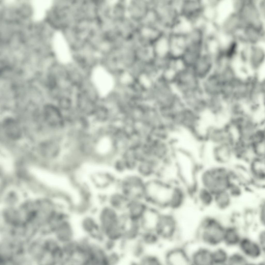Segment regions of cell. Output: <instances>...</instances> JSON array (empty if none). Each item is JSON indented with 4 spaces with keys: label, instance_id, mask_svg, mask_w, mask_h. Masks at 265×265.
<instances>
[{
    "label": "cell",
    "instance_id": "22",
    "mask_svg": "<svg viewBox=\"0 0 265 265\" xmlns=\"http://www.w3.org/2000/svg\"><path fill=\"white\" fill-rule=\"evenodd\" d=\"M183 104L203 117L209 112L207 98L201 92L182 98Z\"/></svg>",
    "mask_w": 265,
    "mask_h": 265
},
{
    "label": "cell",
    "instance_id": "3",
    "mask_svg": "<svg viewBox=\"0 0 265 265\" xmlns=\"http://www.w3.org/2000/svg\"><path fill=\"white\" fill-rule=\"evenodd\" d=\"M226 225L214 215L205 216L199 222L195 233L197 242L211 248L222 245Z\"/></svg>",
    "mask_w": 265,
    "mask_h": 265
},
{
    "label": "cell",
    "instance_id": "20",
    "mask_svg": "<svg viewBox=\"0 0 265 265\" xmlns=\"http://www.w3.org/2000/svg\"><path fill=\"white\" fill-rule=\"evenodd\" d=\"M247 164L253 184L263 187L265 184V158L255 157Z\"/></svg>",
    "mask_w": 265,
    "mask_h": 265
},
{
    "label": "cell",
    "instance_id": "15",
    "mask_svg": "<svg viewBox=\"0 0 265 265\" xmlns=\"http://www.w3.org/2000/svg\"><path fill=\"white\" fill-rule=\"evenodd\" d=\"M154 6L159 17L160 27L169 32L178 17L179 15L173 8L170 0H160Z\"/></svg>",
    "mask_w": 265,
    "mask_h": 265
},
{
    "label": "cell",
    "instance_id": "47",
    "mask_svg": "<svg viewBox=\"0 0 265 265\" xmlns=\"http://www.w3.org/2000/svg\"><path fill=\"white\" fill-rule=\"evenodd\" d=\"M250 264L247 258L238 249L230 252L227 265H246Z\"/></svg>",
    "mask_w": 265,
    "mask_h": 265
},
{
    "label": "cell",
    "instance_id": "27",
    "mask_svg": "<svg viewBox=\"0 0 265 265\" xmlns=\"http://www.w3.org/2000/svg\"><path fill=\"white\" fill-rule=\"evenodd\" d=\"M148 206V205L144 199L131 200L125 211L122 213L129 220L139 222Z\"/></svg>",
    "mask_w": 265,
    "mask_h": 265
},
{
    "label": "cell",
    "instance_id": "10",
    "mask_svg": "<svg viewBox=\"0 0 265 265\" xmlns=\"http://www.w3.org/2000/svg\"><path fill=\"white\" fill-rule=\"evenodd\" d=\"M237 248L250 264L261 262L264 258L265 250L255 238L250 236L244 235Z\"/></svg>",
    "mask_w": 265,
    "mask_h": 265
},
{
    "label": "cell",
    "instance_id": "8",
    "mask_svg": "<svg viewBox=\"0 0 265 265\" xmlns=\"http://www.w3.org/2000/svg\"><path fill=\"white\" fill-rule=\"evenodd\" d=\"M205 149V154L212 163L211 165L227 166L236 160V147L231 143L207 144Z\"/></svg>",
    "mask_w": 265,
    "mask_h": 265
},
{
    "label": "cell",
    "instance_id": "19",
    "mask_svg": "<svg viewBox=\"0 0 265 265\" xmlns=\"http://www.w3.org/2000/svg\"><path fill=\"white\" fill-rule=\"evenodd\" d=\"M215 60L214 56L204 52L191 68L201 80L214 71Z\"/></svg>",
    "mask_w": 265,
    "mask_h": 265
},
{
    "label": "cell",
    "instance_id": "17",
    "mask_svg": "<svg viewBox=\"0 0 265 265\" xmlns=\"http://www.w3.org/2000/svg\"><path fill=\"white\" fill-rule=\"evenodd\" d=\"M166 265H191L189 254L186 246H176L169 249L162 260Z\"/></svg>",
    "mask_w": 265,
    "mask_h": 265
},
{
    "label": "cell",
    "instance_id": "43",
    "mask_svg": "<svg viewBox=\"0 0 265 265\" xmlns=\"http://www.w3.org/2000/svg\"><path fill=\"white\" fill-rule=\"evenodd\" d=\"M136 82L141 88L145 91L153 89L154 80L149 73L145 71L140 72L136 78Z\"/></svg>",
    "mask_w": 265,
    "mask_h": 265
},
{
    "label": "cell",
    "instance_id": "34",
    "mask_svg": "<svg viewBox=\"0 0 265 265\" xmlns=\"http://www.w3.org/2000/svg\"><path fill=\"white\" fill-rule=\"evenodd\" d=\"M195 193L196 199L198 204L204 208L213 205L214 194L209 190L196 186L193 191Z\"/></svg>",
    "mask_w": 265,
    "mask_h": 265
},
{
    "label": "cell",
    "instance_id": "46",
    "mask_svg": "<svg viewBox=\"0 0 265 265\" xmlns=\"http://www.w3.org/2000/svg\"><path fill=\"white\" fill-rule=\"evenodd\" d=\"M141 24L159 27V20L158 12L154 7H149L140 21Z\"/></svg>",
    "mask_w": 265,
    "mask_h": 265
},
{
    "label": "cell",
    "instance_id": "31",
    "mask_svg": "<svg viewBox=\"0 0 265 265\" xmlns=\"http://www.w3.org/2000/svg\"><path fill=\"white\" fill-rule=\"evenodd\" d=\"M130 201L116 188L108 196L106 203L119 212L122 213L125 210Z\"/></svg>",
    "mask_w": 265,
    "mask_h": 265
},
{
    "label": "cell",
    "instance_id": "14",
    "mask_svg": "<svg viewBox=\"0 0 265 265\" xmlns=\"http://www.w3.org/2000/svg\"><path fill=\"white\" fill-rule=\"evenodd\" d=\"M152 46L155 61L161 65L168 64L172 57L170 53L169 32L164 31Z\"/></svg>",
    "mask_w": 265,
    "mask_h": 265
},
{
    "label": "cell",
    "instance_id": "29",
    "mask_svg": "<svg viewBox=\"0 0 265 265\" xmlns=\"http://www.w3.org/2000/svg\"><path fill=\"white\" fill-rule=\"evenodd\" d=\"M195 28L192 19L181 14L178 17L169 32L172 34L187 36Z\"/></svg>",
    "mask_w": 265,
    "mask_h": 265
},
{
    "label": "cell",
    "instance_id": "7",
    "mask_svg": "<svg viewBox=\"0 0 265 265\" xmlns=\"http://www.w3.org/2000/svg\"><path fill=\"white\" fill-rule=\"evenodd\" d=\"M145 182L135 172H129L118 179L116 188L130 200L144 199Z\"/></svg>",
    "mask_w": 265,
    "mask_h": 265
},
{
    "label": "cell",
    "instance_id": "41",
    "mask_svg": "<svg viewBox=\"0 0 265 265\" xmlns=\"http://www.w3.org/2000/svg\"><path fill=\"white\" fill-rule=\"evenodd\" d=\"M139 239L147 248L156 246L161 241L156 232L149 230L142 231Z\"/></svg>",
    "mask_w": 265,
    "mask_h": 265
},
{
    "label": "cell",
    "instance_id": "21",
    "mask_svg": "<svg viewBox=\"0 0 265 265\" xmlns=\"http://www.w3.org/2000/svg\"><path fill=\"white\" fill-rule=\"evenodd\" d=\"M162 164L152 158L140 160L135 172L145 180L157 176Z\"/></svg>",
    "mask_w": 265,
    "mask_h": 265
},
{
    "label": "cell",
    "instance_id": "1",
    "mask_svg": "<svg viewBox=\"0 0 265 265\" xmlns=\"http://www.w3.org/2000/svg\"><path fill=\"white\" fill-rule=\"evenodd\" d=\"M178 183L157 176L146 180L144 199L149 205L163 212L172 210Z\"/></svg>",
    "mask_w": 265,
    "mask_h": 265
},
{
    "label": "cell",
    "instance_id": "23",
    "mask_svg": "<svg viewBox=\"0 0 265 265\" xmlns=\"http://www.w3.org/2000/svg\"><path fill=\"white\" fill-rule=\"evenodd\" d=\"M204 53L203 44H188L184 53L179 58L181 66L191 68Z\"/></svg>",
    "mask_w": 265,
    "mask_h": 265
},
{
    "label": "cell",
    "instance_id": "11",
    "mask_svg": "<svg viewBox=\"0 0 265 265\" xmlns=\"http://www.w3.org/2000/svg\"><path fill=\"white\" fill-rule=\"evenodd\" d=\"M226 89L225 84L214 71L201 80L200 92L207 98H223Z\"/></svg>",
    "mask_w": 265,
    "mask_h": 265
},
{
    "label": "cell",
    "instance_id": "16",
    "mask_svg": "<svg viewBox=\"0 0 265 265\" xmlns=\"http://www.w3.org/2000/svg\"><path fill=\"white\" fill-rule=\"evenodd\" d=\"M121 213L107 203L97 210L95 215L102 233L119 222Z\"/></svg>",
    "mask_w": 265,
    "mask_h": 265
},
{
    "label": "cell",
    "instance_id": "35",
    "mask_svg": "<svg viewBox=\"0 0 265 265\" xmlns=\"http://www.w3.org/2000/svg\"><path fill=\"white\" fill-rule=\"evenodd\" d=\"M142 230L139 222L128 219L122 240L130 243L138 239Z\"/></svg>",
    "mask_w": 265,
    "mask_h": 265
},
{
    "label": "cell",
    "instance_id": "39",
    "mask_svg": "<svg viewBox=\"0 0 265 265\" xmlns=\"http://www.w3.org/2000/svg\"><path fill=\"white\" fill-rule=\"evenodd\" d=\"M147 248L138 239L130 243L126 252H128L133 259L132 261H136L146 252Z\"/></svg>",
    "mask_w": 265,
    "mask_h": 265
},
{
    "label": "cell",
    "instance_id": "50",
    "mask_svg": "<svg viewBox=\"0 0 265 265\" xmlns=\"http://www.w3.org/2000/svg\"><path fill=\"white\" fill-rule=\"evenodd\" d=\"M257 219L260 225L262 227L265 226V202L262 200L260 204L257 212Z\"/></svg>",
    "mask_w": 265,
    "mask_h": 265
},
{
    "label": "cell",
    "instance_id": "45",
    "mask_svg": "<svg viewBox=\"0 0 265 265\" xmlns=\"http://www.w3.org/2000/svg\"><path fill=\"white\" fill-rule=\"evenodd\" d=\"M135 265H161L162 261L159 257L153 253L146 252L142 257L135 262Z\"/></svg>",
    "mask_w": 265,
    "mask_h": 265
},
{
    "label": "cell",
    "instance_id": "30",
    "mask_svg": "<svg viewBox=\"0 0 265 265\" xmlns=\"http://www.w3.org/2000/svg\"><path fill=\"white\" fill-rule=\"evenodd\" d=\"M169 33L171 56L174 58H179L187 47L186 36Z\"/></svg>",
    "mask_w": 265,
    "mask_h": 265
},
{
    "label": "cell",
    "instance_id": "40",
    "mask_svg": "<svg viewBox=\"0 0 265 265\" xmlns=\"http://www.w3.org/2000/svg\"><path fill=\"white\" fill-rule=\"evenodd\" d=\"M52 2L50 1L40 0L33 1L32 2L33 16L36 20L43 19L47 10L50 6Z\"/></svg>",
    "mask_w": 265,
    "mask_h": 265
},
{
    "label": "cell",
    "instance_id": "9",
    "mask_svg": "<svg viewBox=\"0 0 265 265\" xmlns=\"http://www.w3.org/2000/svg\"><path fill=\"white\" fill-rule=\"evenodd\" d=\"M156 232L161 241H172L180 234L178 221L174 216L163 212L157 225Z\"/></svg>",
    "mask_w": 265,
    "mask_h": 265
},
{
    "label": "cell",
    "instance_id": "48",
    "mask_svg": "<svg viewBox=\"0 0 265 265\" xmlns=\"http://www.w3.org/2000/svg\"><path fill=\"white\" fill-rule=\"evenodd\" d=\"M125 254L118 249L108 253L107 265H117L122 262Z\"/></svg>",
    "mask_w": 265,
    "mask_h": 265
},
{
    "label": "cell",
    "instance_id": "4",
    "mask_svg": "<svg viewBox=\"0 0 265 265\" xmlns=\"http://www.w3.org/2000/svg\"><path fill=\"white\" fill-rule=\"evenodd\" d=\"M174 153L173 163L178 182L188 190H193L196 186L199 167L192 156L187 153Z\"/></svg>",
    "mask_w": 265,
    "mask_h": 265
},
{
    "label": "cell",
    "instance_id": "25",
    "mask_svg": "<svg viewBox=\"0 0 265 265\" xmlns=\"http://www.w3.org/2000/svg\"><path fill=\"white\" fill-rule=\"evenodd\" d=\"M212 249L199 244L192 250L188 249L191 265H212Z\"/></svg>",
    "mask_w": 265,
    "mask_h": 265
},
{
    "label": "cell",
    "instance_id": "38",
    "mask_svg": "<svg viewBox=\"0 0 265 265\" xmlns=\"http://www.w3.org/2000/svg\"><path fill=\"white\" fill-rule=\"evenodd\" d=\"M223 245L212 249V265H227L230 252Z\"/></svg>",
    "mask_w": 265,
    "mask_h": 265
},
{
    "label": "cell",
    "instance_id": "42",
    "mask_svg": "<svg viewBox=\"0 0 265 265\" xmlns=\"http://www.w3.org/2000/svg\"><path fill=\"white\" fill-rule=\"evenodd\" d=\"M251 144L256 157L265 158V132L258 136Z\"/></svg>",
    "mask_w": 265,
    "mask_h": 265
},
{
    "label": "cell",
    "instance_id": "49",
    "mask_svg": "<svg viewBox=\"0 0 265 265\" xmlns=\"http://www.w3.org/2000/svg\"><path fill=\"white\" fill-rule=\"evenodd\" d=\"M243 186L238 181H234L231 183L227 191L234 199L241 195Z\"/></svg>",
    "mask_w": 265,
    "mask_h": 265
},
{
    "label": "cell",
    "instance_id": "36",
    "mask_svg": "<svg viewBox=\"0 0 265 265\" xmlns=\"http://www.w3.org/2000/svg\"><path fill=\"white\" fill-rule=\"evenodd\" d=\"M53 46L54 50L58 57L61 59H66L70 55L69 48L63 35L57 32L53 39Z\"/></svg>",
    "mask_w": 265,
    "mask_h": 265
},
{
    "label": "cell",
    "instance_id": "44",
    "mask_svg": "<svg viewBox=\"0 0 265 265\" xmlns=\"http://www.w3.org/2000/svg\"><path fill=\"white\" fill-rule=\"evenodd\" d=\"M117 81L122 86L129 87L133 85L136 82V78L130 71L127 70L121 71L119 74Z\"/></svg>",
    "mask_w": 265,
    "mask_h": 265
},
{
    "label": "cell",
    "instance_id": "12",
    "mask_svg": "<svg viewBox=\"0 0 265 265\" xmlns=\"http://www.w3.org/2000/svg\"><path fill=\"white\" fill-rule=\"evenodd\" d=\"M80 218V230L83 234L92 240L101 243L105 239L95 215L89 214Z\"/></svg>",
    "mask_w": 265,
    "mask_h": 265
},
{
    "label": "cell",
    "instance_id": "5",
    "mask_svg": "<svg viewBox=\"0 0 265 265\" xmlns=\"http://www.w3.org/2000/svg\"><path fill=\"white\" fill-rule=\"evenodd\" d=\"M202 117L183 104L175 111L168 123L175 131L185 130L194 136L201 129Z\"/></svg>",
    "mask_w": 265,
    "mask_h": 265
},
{
    "label": "cell",
    "instance_id": "13",
    "mask_svg": "<svg viewBox=\"0 0 265 265\" xmlns=\"http://www.w3.org/2000/svg\"><path fill=\"white\" fill-rule=\"evenodd\" d=\"M108 252L101 243L92 240L82 258L80 265H107Z\"/></svg>",
    "mask_w": 265,
    "mask_h": 265
},
{
    "label": "cell",
    "instance_id": "24",
    "mask_svg": "<svg viewBox=\"0 0 265 265\" xmlns=\"http://www.w3.org/2000/svg\"><path fill=\"white\" fill-rule=\"evenodd\" d=\"M244 235L237 225L232 223L226 225L222 245L228 249L237 248Z\"/></svg>",
    "mask_w": 265,
    "mask_h": 265
},
{
    "label": "cell",
    "instance_id": "33",
    "mask_svg": "<svg viewBox=\"0 0 265 265\" xmlns=\"http://www.w3.org/2000/svg\"><path fill=\"white\" fill-rule=\"evenodd\" d=\"M149 7L147 3L144 1H132L129 5L128 12L133 19L140 22Z\"/></svg>",
    "mask_w": 265,
    "mask_h": 265
},
{
    "label": "cell",
    "instance_id": "2",
    "mask_svg": "<svg viewBox=\"0 0 265 265\" xmlns=\"http://www.w3.org/2000/svg\"><path fill=\"white\" fill-rule=\"evenodd\" d=\"M234 181L235 179L232 169L227 166L211 165L199 167L196 186L205 188L215 194L227 190Z\"/></svg>",
    "mask_w": 265,
    "mask_h": 265
},
{
    "label": "cell",
    "instance_id": "51",
    "mask_svg": "<svg viewBox=\"0 0 265 265\" xmlns=\"http://www.w3.org/2000/svg\"><path fill=\"white\" fill-rule=\"evenodd\" d=\"M257 241L262 248L265 250V229L261 227L258 232L255 238Z\"/></svg>",
    "mask_w": 265,
    "mask_h": 265
},
{
    "label": "cell",
    "instance_id": "18",
    "mask_svg": "<svg viewBox=\"0 0 265 265\" xmlns=\"http://www.w3.org/2000/svg\"><path fill=\"white\" fill-rule=\"evenodd\" d=\"M70 216L60 221L55 226V239L62 245L77 238L76 229Z\"/></svg>",
    "mask_w": 265,
    "mask_h": 265
},
{
    "label": "cell",
    "instance_id": "32",
    "mask_svg": "<svg viewBox=\"0 0 265 265\" xmlns=\"http://www.w3.org/2000/svg\"><path fill=\"white\" fill-rule=\"evenodd\" d=\"M202 7L201 0H183L181 14L193 20L201 15Z\"/></svg>",
    "mask_w": 265,
    "mask_h": 265
},
{
    "label": "cell",
    "instance_id": "6",
    "mask_svg": "<svg viewBox=\"0 0 265 265\" xmlns=\"http://www.w3.org/2000/svg\"><path fill=\"white\" fill-rule=\"evenodd\" d=\"M201 82L191 68L181 67L175 72L171 83L182 98L200 92Z\"/></svg>",
    "mask_w": 265,
    "mask_h": 265
},
{
    "label": "cell",
    "instance_id": "26",
    "mask_svg": "<svg viewBox=\"0 0 265 265\" xmlns=\"http://www.w3.org/2000/svg\"><path fill=\"white\" fill-rule=\"evenodd\" d=\"M160 27L141 24L137 30L138 36L143 45H152L164 32Z\"/></svg>",
    "mask_w": 265,
    "mask_h": 265
},
{
    "label": "cell",
    "instance_id": "28",
    "mask_svg": "<svg viewBox=\"0 0 265 265\" xmlns=\"http://www.w3.org/2000/svg\"><path fill=\"white\" fill-rule=\"evenodd\" d=\"M162 212L158 209L148 205L146 211L139 221L142 231L156 232Z\"/></svg>",
    "mask_w": 265,
    "mask_h": 265
},
{
    "label": "cell",
    "instance_id": "37",
    "mask_svg": "<svg viewBox=\"0 0 265 265\" xmlns=\"http://www.w3.org/2000/svg\"><path fill=\"white\" fill-rule=\"evenodd\" d=\"M233 199L227 190L220 192L214 194L213 205L219 210L225 211L231 207Z\"/></svg>",
    "mask_w": 265,
    "mask_h": 265
}]
</instances>
